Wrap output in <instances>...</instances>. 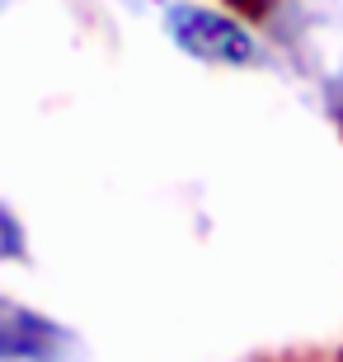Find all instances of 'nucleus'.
Listing matches in <instances>:
<instances>
[{"instance_id": "nucleus-2", "label": "nucleus", "mask_w": 343, "mask_h": 362, "mask_svg": "<svg viewBox=\"0 0 343 362\" xmlns=\"http://www.w3.org/2000/svg\"><path fill=\"white\" fill-rule=\"evenodd\" d=\"M165 33L179 52H188L193 62H207V66H231V71L268 66V52L259 47V38L211 5L170 0L165 5Z\"/></svg>"}, {"instance_id": "nucleus-3", "label": "nucleus", "mask_w": 343, "mask_h": 362, "mask_svg": "<svg viewBox=\"0 0 343 362\" xmlns=\"http://www.w3.org/2000/svg\"><path fill=\"white\" fill-rule=\"evenodd\" d=\"M0 362H90V344L47 310L0 296Z\"/></svg>"}, {"instance_id": "nucleus-5", "label": "nucleus", "mask_w": 343, "mask_h": 362, "mask_svg": "<svg viewBox=\"0 0 343 362\" xmlns=\"http://www.w3.org/2000/svg\"><path fill=\"white\" fill-rule=\"evenodd\" d=\"M122 5H132V10H165L170 0H122Z\"/></svg>"}, {"instance_id": "nucleus-1", "label": "nucleus", "mask_w": 343, "mask_h": 362, "mask_svg": "<svg viewBox=\"0 0 343 362\" xmlns=\"http://www.w3.org/2000/svg\"><path fill=\"white\" fill-rule=\"evenodd\" d=\"M268 28L291 76L330 118H343V0H273Z\"/></svg>"}, {"instance_id": "nucleus-7", "label": "nucleus", "mask_w": 343, "mask_h": 362, "mask_svg": "<svg viewBox=\"0 0 343 362\" xmlns=\"http://www.w3.org/2000/svg\"><path fill=\"white\" fill-rule=\"evenodd\" d=\"M339 362H343V358H339Z\"/></svg>"}, {"instance_id": "nucleus-4", "label": "nucleus", "mask_w": 343, "mask_h": 362, "mask_svg": "<svg viewBox=\"0 0 343 362\" xmlns=\"http://www.w3.org/2000/svg\"><path fill=\"white\" fill-rule=\"evenodd\" d=\"M14 259H28V235L24 221L0 202V264H14Z\"/></svg>"}, {"instance_id": "nucleus-6", "label": "nucleus", "mask_w": 343, "mask_h": 362, "mask_svg": "<svg viewBox=\"0 0 343 362\" xmlns=\"http://www.w3.org/2000/svg\"><path fill=\"white\" fill-rule=\"evenodd\" d=\"M10 5H14V0H0V10H10Z\"/></svg>"}]
</instances>
